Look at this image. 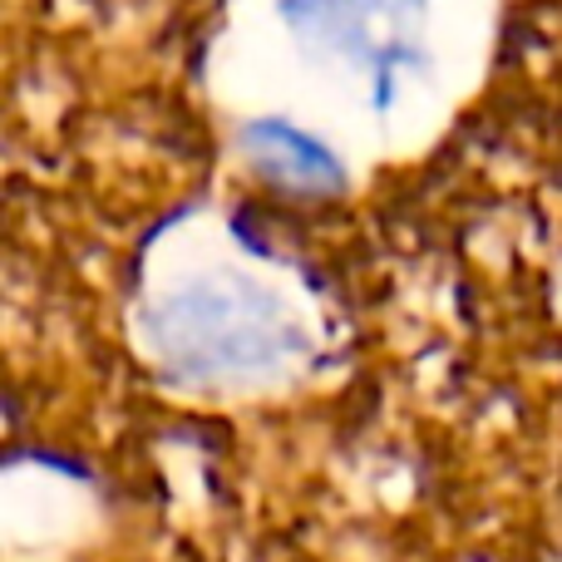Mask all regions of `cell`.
Returning a JSON list of instances; mask_svg holds the SVG:
<instances>
[{
	"instance_id": "2",
	"label": "cell",
	"mask_w": 562,
	"mask_h": 562,
	"mask_svg": "<svg viewBox=\"0 0 562 562\" xmlns=\"http://www.w3.org/2000/svg\"><path fill=\"white\" fill-rule=\"evenodd\" d=\"M281 15L306 45L360 69L380 99L425 55V0H286Z\"/></svg>"
},
{
	"instance_id": "1",
	"label": "cell",
	"mask_w": 562,
	"mask_h": 562,
	"mask_svg": "<svg viewBox=\"0 0 562 562\" xmlns=\"http://www.w3.org/2000/svg\"><path fill=\"white\" fill-rule=\"evenodd\" d=\"M154 350L164 366L193 380L272 375L301 356V330L277 296L243 281H198L154 311Z\"/></svg>"
},
{
	"instance_id": "3",
	"label": "cell",
	"mask_w": 562,
	"mask_h": 562,
	"mask_svg": "<svg viewBox=\"0 0 562 562\" xmlns=\"http://www.w3.org/2000/svg\"><path fill=\"white\" fill-rule=\"evenodd\" d=\"M237 144H243L252 173L277 193L306 198V203L346 193V164L291 119H252V124H243Z\"/></svg>"
}]
</instances>
